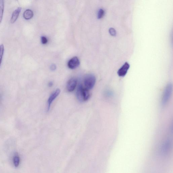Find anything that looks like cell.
Instances as JSON below:
<instances>
[{
    "instance_id": "4",
    "label": "cell",
    "mask_w": 173,
    "mask_h": 173,
    "mask_svg": "<svg viewBox=\"0 0 173 173\" xmlns=\"http://www.w3.org/2000/svg\"><path fill=\"white\" fill-rule=\"evenodd\" d=\"M60 93V90L57 89L49 97L48 100V106L47 108V111L48 112L50 110V106L52 102L56 98L58 97Z\"/></svg>"
},
{
    "instance_id": "12",
    "label": "cell",
    "mask_w": 173,
    "mask_h": 173,
    "mask_svg": "<svg viewBox=\"0 0 173 173\" xmlns=\"http://www.w3.org/2000/svg\"><path fill=\"white\" fill-rule=\"evenodd\" d=\"M90 97L89 90L86 88H83V97L84 101H86L89 99Z\"/></svg>"
},
{
    "instance_id": "18",
    "label": "cell",
    "mask_w": 173,
    "mask_h": 173,
    "mask_svg": "<svg viewBox=\"0 0 173 173\" xmlns=\"http://www.w3.org/2000/svg\"><path fill=\"white\" fill-rule=\"evenodd\" d=\"M56 66L55 64H53L50 66V69L52 71H55V70H56Z\"/></svg>"
},
{
    "instance_id": "15",
    "label": "cell",
    "mask_w": 173,
    "mask_h": 173,
    "mask_svg": "<svg viewBox=\"0 0 173 173\" xmlns=\"http://www.w3.org/2000/svg\"><path fill=\"white\" fill-rule=\"evenodd\" d=\"M104 11L102 9H100L99 10L98 13V19L102 18L104 17Z\"/></svg>"
},
{
    "instance_id": "9",
    "label": "cell",
    "mask_w": 173,
    "mask_h": 173,
    "mask_svg": "<svg viewBox=\"0 0 173 173\" xmlns=\"http://www.w3.org/2000/svg\"><path fill=\"white\" fill-rule=\"evenodd\" d=\"M21 10L20 7H19L17 9L15 10L13 13L11 19V22L14 23L16 22L17 19H18L19 15L20 13Z\"/></svg>"
},
{
    "instance_id": "13",
    "label": "cell",
    "mask_w": 173,
    "mask_h": 173,
    "mask_svg": "<svg viewBox=\"0 0 173 173\" xmlns=\"http://www.w3.org/2000/svg\"><path fill=\"white\" fill-rule=\"evenodd\" d=\"M13 163L15 167H18L20 163V158L18 153L15 155L13 158Z\"/></svg>"
},
{
    "instance_id": "17",
    "label": "cell",
    "mask_w": 173,
    "mask_h": 173,
    "mask_svg": "<svg viewBox=\"0 0 173 173\" xmlns=\"http://www.w3.org/2000/svg\"><path fill=\"white\" fill-rule=\"evenodd\" d=\"M41 41L42 44H46L48 43V40L46 37L42 36L41 38Z\"/></svg>"
},
{
    "instance_id": "1",
    "label": "cell",
    "mask_w": 173,
    "mask_h": 173,
    "mask_svg": "<svg viewBox=\"0 0 173 173\" xmlns=\"http://www.w3.org/2000/svg\"><path fill=\"white\" fill-rule=\"evenodd\" d=\"M95 77L92 74H88L84 79V84L85 88L91 90L92 89L95 84Z\"/></svg>"
},
{
    "instance_id": "8",
    "label": "cell",
    "mask_w": 173,
    "mask_h": 173,
    "mask_svg": "<svg viewBox=\"0 0 173 173\" xmlns=\"http://www.w3.org/2000/svg\"><path fill=\"white\" fill-rule=\"evenodd\" d=\"M83 87L82 85H78L77 89L76 96L78 101L80 102H84L83 97Z\"/></svg>"
},
{
    "instance_id": "5",
    "label": "cell",
    "mask_w": 173,
    "mask_h": 173,
    "mask_svg": "<svg viewBox=\"0 0 173 173\" xmlns=\"http://www.w3.org/2000/svg\"><path fill=\"white\" fill-rule=\"evenodd\" d=\"M77 81L75 78H72L68 81L67 85V90L69 92L73 91L76 86Z\"/></svg>"
},
{
    "instance_id": "2",
    "label": "cell",
    "mask_w": 173,
    "mask_h": 173,
    "mask_svg": "<svg viewBox=\"0 0 173 173\" xmlns=\"http://www.w3.org/2000/svg\"><path fill=\"white\" fill-rule=\"evenodd\" d=\"M172 85L171 84H168L166 87L162 100V105H165L169 100L172 93Z\"/></svg>"
},
{
    "instance_id": "11",
    "label": "cell",
    "mask_w": 173,
    "mask_h": 173,
    "mask_svg": "<svg viewBox=\"0 0 173 173\" xmlns=\"http://www.w3.org/2000/svg\"><path fill=\"white\" fill-rule=\"evenodd\" d=\"M4 10V0H0V24L3 20Z\"/></svg>"
},
{
    "instance_id": "7",
    "label": "cell",
    "mask_w": 173,
    "mask_h": 173,
    "mask_svg": "<svg viewBox=\"0 0 173 173\" xmlns=\"http://www.w3.org/2000/svg\"><path fill=\"white\" fill-rule=\"evenodd\" d=\"M130 67L129 64L127 62L125 63L118 70L117 73L118 75L120 77L124 76L127 74Z\"/></svg>"
},
{
    "instance_id": "14",
    "label": "cell",
    "mask_w": 173,
    "mask_h": 173,
    "mask_svg": "<svg viewBox=\"0 0 173 173\" xmlns=\"http://www.w3.org/2000/svg\"><path fill=\"white\" fill-rule=\"evenodd\" d=\"M4 52V46L3 44L0 45V67L1 65L2 59L3 56Z\"/></svg>"
},
{
    "instance_id": "3",
    "label": "cell",
    "mask_w": 173,
    "mask_h": 173,
    "mask_svg": "<svg viewBox=\"0 0 173 173\" xmlns=\"http://www.w3.org/2000/svg\"><path fill=\"white\" fill-rule=\"evenodd\" d=\"M80 65L79 60L77 57H72L68 61V67L71 69H74L77 68Z\"/></svg>"
},
{
    "instance_id": "10",
    "label": "cell",
    "mask_w": 173,
    "mask_h": 173,
    "mask_svg": "<svg viewBox=\"0 0 173 173\" xmlns=\"http://www.w3.org/2000/svg\"><path fill=\"white\" fill-rule=\"evenodd\" d=\"M23 15L25 20H30L33 17V13L31 10L27 9L25 11Z\"/></svg>"
},
{
    "instance_id": "19",
    "label": "cell",
    "mask_w": 173,
    "mask_h": 173,
    "mask_svg": "<svg viewBox=\"0 0 173 173\" xmlns=\"http://www.w3.org/2000/svg\"><path fill=\"white\" fill-rule=\"evenodd\" d=\"M53 83L52 82H50L48 83V86L49 87H52L53 86Z\"/></svg>"
},
{
    "instance_id": "6",
    "label": "cell",
    "mask_w": 173,
    "mask_h": 173,
    "mask_svg": "<svg viewBox=\"0 0 173 173\" xmlns=\"http://www.w3.org/2000/svg\"><path fill=\"white\" fill-rule=\"evenodd\" d=\"M171 146V142L169 140H167L161 146V154L165 155L169 151Z\"/></svg>"
},
{
    "instance_id": "16",
    "label": "cell",
    "mask_w": 173,
    "mask_h": 173,
    "mask_svg": "<svg viewBox=\"0 0 173 173\" xmlns=\"http://www.w3.org/2000/svg\"><path fill=\"white\" fill-rule=\"evenodd\" d=\"M109 32L110 35L113 36H115L116 35V30L113 28H111L109 29Z\"/></svg>"
}]
</instances>
